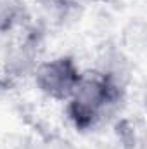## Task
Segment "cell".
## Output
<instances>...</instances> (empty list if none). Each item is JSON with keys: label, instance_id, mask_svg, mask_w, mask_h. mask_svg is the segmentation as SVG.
<instances>
[{"label": "cell", "instance_id": "6da1fadb", "mask_svg": "<svg viewBox=\"0 0 147 149\" xmlns=\"http://www.w3.org/2000/svg\"><path fill=\"white\" fill-rule=\"evenodd\" d=\"M125 94L126 87L101 70H85L73 95L66 101V116L78 132L95 130L107 116L119 111Z\"/></svg>", "mask_w": 147, "mask_h": 149}, {"label": "cell", "instance_id": "7a4b0ae2", "mask_svg": "<svg viewBox=\"0 0 147 149\" xmlns=\"http://www.w3.org/2000/svg\"><path fill=\"white\" fill-rule=\"evenodd\" d=\"M81 70L71 56H55L47 61H40L33 71L37 88L49 99L66 102L73 95L80 81Z\"/></svg>", "mask_w": 147, "mask_h": 149}, {"label": "cell", "instance_id": "3957f363", "mask_svg": "<svg viewBox=\"0 0 147 149\" xmlns=\"http://www.w3.org/2000/svg\"><path fill=\"white\" fill-rule=\"evenodd\" d=\"M43 50V31L37 26H24V33L16 38L5 50L3 73L9 78L33 76Z\"/></svg>", "mask_w": 147, "mask_h": 149}, {"label": "cell", "instance_id": "277c9868", "mask_svg": "<svg viewBox=\"0 0 147 149\" xmlns=\"http://www.w3.org/2000/svg\"><path fill=\"white\" fill-rule=\"evenodd\" d=\"M28 9L23 0H0V35L24 28Z\"/></svg>", "mask_w": 147, "mask_h": 149}, {"label": "cell", "instance_id": "5b68a950", "mask_svg": "<svg viewBox=\"0 0 147 149\" xmlns=\"http://www.w3.org/2000/svg\"><path fill=\"white\" fill-rule=\"evenodd\" d=\"M0 85H2V80H0Z\"/></svg>", "mask_w": 147, "mask_h": 149}]
</instances>
